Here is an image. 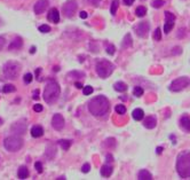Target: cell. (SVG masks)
I'll return each instance as SVG.
<instances>
[{
	"label": "cell",
	"mask_w": 190,
	"mask_h": 180,
	"mask_svg": "<svg viewBox=\"0 0 190 180\" xmlns=\"http://www.w3.org/2000/svg\"><path fill=\"white\" fill-rule=\"evenodd\" d=\"M88 110L95 117H103L110 110V102L104 95L95 97L88 102Z\"/></svg>",
	"instance_id": "6da1fadb"
},
{
	"label": "cell",
	"mask_w": 190,
	"mask_h": 180,
	"mask_svg": "<svg viewBox=\"0 0 190 180\" xmlns=\"http://www.w3.org/2000/svg\"><path fill=\"white\" fill-rule=\"evenodd\" d=\"M177 171L179 176L183 179L189 178L190 176V154L188 150L179 154L177 160Z\"/></svg>",
	"instance_id": "7a4b0ae2"
},
{
	"label": "cell",
	"mask_w": 190,
	"mask_h": 180,
	"mask_svg": "<svg viewBox=\"0 0 190 180\" xmlns=\"http://www.w3.org/2000/svg\"><path fill=\"white\" fill-rule=\"evenodd\" d=\"M60 93H61L60 85L55 80H48V83L45 86V90H44V100H45V102L54 103L60 97Z\"/></svg>",
	"instance_id": "3957f363"
},
{
	"label": "cell",
	"mask_w": 190,
	"mask_h": 180,
	"mask_svg": "<svg viewBox=\"0 0 190 180\" xmlns=\"http://www.w3.org/2000/svg\"><path fill=\"white\" fill-rule=\"evenodd\" d=\"M95 69L97 75L101 77V78H107L109 77L112 72H113V64L108 61V60H104V59H101V60H97L96 61V64H95Z\"/></svg>",
	"instance_id": "277c9868"
},
{
	"label": "cell",
	"mask_w": 190,
	"mask_h": 180,
	"mask_svg": "<svg viewBox=\"0 0 190 180\" xmlns=\"http://www.w3.org/2000/svg\"><path fill=\"white\" fill-rule=\"evenodd\" d=\"M20 71H21L20 63L14 62V61L6 62L2 68V73L5 76V78H7V79H16L17 76L20 75Z\"/></svg>",
	"instance_id": "5b68a950"
},
{
	"label": "cell",
	"mask_w": 190,
	"mask_h": 180,
	"mask_svg": "<svg viewBox=\"0 0 190 180\" xmlns=\"http://www.w3.org/2000/svg\"><path fill=\"white\" fill-rule=\"evenodd\" d=\"M4 146L5 148L8 150V152H17L22 148L23 146V140L20 138V137H16V136H13V137H8V138L5 139L4 141Z\"/></svg>",
	"instance_id": "8992f818"
},
{
	"label": "cell",
	"mask_w": 190,
	"mask_h": 180,
	"mask_svg": "<svg viewBox=\"0 0 190 180\" xmlns=\"http://www.w3.org/2000/svg\"><path fill=\"white\" fill-rule=\"evenodd\" d=\"M189 85V78L188 77H180L175 80H173L170 85V91L172 92H180L184 90Z\"/></svg>",
	"instance_id": "52a82bcc"
},
{
	"label": "cell",
	"mask_w": 190,
	"mask_h": 180,
	"mask_svg": "<svg viewBox=\"0 0 190 180\" xmlns=\"http://www.w3.org/2000/svg\"><path fill=\"white\" fill-rule=\"evenodd\" d=\"M77 11V2L75 0H69L63 6V13L67 17H72Z\"/></svg>",
	"instance_id": "ba28073f"
},
{
	"label": "cell",
	"mask_w": 190,
	"mask_h": 180,
	"mask_svg": "<svg viewBox=\"0 0 190 180\" xmlns=\"http://www.w3.org/2000/svg\"><path fill=\"white\" fill-rule=\"evenodd\" d=\"M27 123L22 119V121H18V122H16L12 125V132L17 134V136H23L27 132Z\"/></svg>",
	"instance_id": "9c48e42d"
},
{
	"label": "cell",
	"mask_w": 190,
	"mask_h": 180,
	"mask_svg": "<svg viewBox=\"0 0 190 180\" xmlns=\"http://www.w3.org/2000/svg\"><path fill=\"white\" fill-rule=\"evenodd\" d=\"M165 24H164V32L165 33H170L171 30L174 27V21H175V16L172 14L171 12H165Z\"/></svg>",
	"instance_id": "30bf717a"
},
{
	"label": "cell",
	"mask_w": 190,
	"mask_h": 180,
	"mask_svg": "<svg viewBox=\"0 0 190 180\" xmlns=\"http://www.w3.org/2000/svg\"><path fill=\"white\" fill-rule=\"evenodd\" d=\"M150 30V25L148 22H140L135 27V32L137 33V36L144 38L148 36Z\"/></svg>",
	"instance_id": "8fae6325"
},
{
	"label": "cell",
	"mask_w": 190,
	"mask_h": 180,
	"mask_svg": "<svg viewBox=\"0 0 190 180\" xmlns=\"http://www.w3.org/2000/svg\"><path fill=\"white\" fill-rule=\"evenodd\" d=\"M52 126L54 127L55 130L61 131L64 127V118L61 114H55L52 118Z\"/></svg>",
	"instance_id": "7c38bea8"
},
{
	"label": "cell",
	"mask_w": 190,
	"mask_h": 180,
	"mask_svg": "<svg viewBox=\"0 0 190 180\" xmlns=\"http://www.w3.org/2000/svg\"><path fill=\"white\" fill-rule=\"evenodd\" d=\"M48 7V1L47 0H39L34 4V7H33V11L36 14H41L46 11V8Z\"/></svg>",
	"instance_id": "4fadbf2b"
},
{
	"label": "cell",
	"mask_w": 190,
	"mask_h": 180,
	"mask_svg": "<svg viewBox=\"0 0 190 180\" xmlns=\"http://www.w3.org/2000/svg\"><path fill=\"white\" fill-rule=\"evenodd\" d=\"M143 125H144V127L151 130V128L156 127V125H157V118L155 116H148V117H146V119L143 122Z\"/></svg>",
	"instance_id": "5bb4252c"
},
{
	"label": "cell",
	"mask_w": 190,
	"mask_h": 180,
	"mask_svg": "<svg viewBox=\"0 0 190 180\" xmlns=\"http://www.w3.org/2000/svg\"><path fill=\"white\" fill-rule=\"evenodd\" d=\"M48 20L51 22L55 23V24L60 22V13H58V11L56 8H52L49 11V13H48Z\"/></svg>",
	"instance_id": "9a60e30c"
},
{
	"label": "cell",
	"mask_w": 190,
	"mask_h": 180,
	"mask_svg": "<svg viewBox=\"0 0 190 180\" xmlns=\"http://www.w3.org/2000/svg\"><path fill=\"white\" fill-rule=\"evenodd\" d=\"M23 45V40L21 37H16L14 38L13 42H11V45L8 46V49H20Z\"/></svg>",
	"instance_id": "2e32d148"
},
{
	"label": "cell",
	"mask_w": 190,
	"mask_h": 180,
	"mask_svg": "<svg viewBox=\"0 0 190 180\" xmlns=\"http://www.w3.org/2000/svg\"><path fill=\"white\" fill-rule=\"evenodd\" d=\"M44 134V128L41 127L40 125H34L32 128H31V136L33 138H39Z\"/></svg>",
	"instance_id": "e0dca14e"
},
{
	"label": "cell",
	"mask_w": 190,
	"mask_h": 180,
	"mask_svg": "<svg viewBox=\"0 0 190 180\" xmlns=\"http://www.w3.org/2000/svg\"><path fill=\"white\" fill-rule=\"evenodd\" d=\"M180 123H181V127H183L186 130V132H189L190 131V121H189V116L188 115H184L181 117L180 119Z\"/></svg>",
	"instance_id": "ac0fdd59"
},
{
	"label": "cell",
	"mask_w": 190,
	"mask_h": 180,
	"mask_svg": "<svg viewBox=\"0 0 190 180\" xmlns=\"http://www.w3.org/2000/svg\"><path fill=\"white\" fill-rule=\"evenodd\" d=\"M112 174V166H110L109 164H104L101 167V176L104 178H108Z\"/></svg>",
	"instance_id": "d6986e66"
},
{
	"label": "cell",
	"mask_w": 190,
	"mask_h": 180,
	"mask_svg": "<svg viewBox=\"0 0 190 180\" xmlns=\"http://www.w3.org/2000/svg\"><path fill=\"white\" fill-rule=\"evenodd\" d=\"M137 179L139 180H151L152 179V174L147 170H141L137 174Z\"/></svg>",
	"instance_id": "ffe728a7"
},
{
	"label": "cell",
	"mask_w": 190,
	"mask_h": 180,
	"mask_svg": "<svg viewBox=\"0 0 190 180\" xmlns=\"http://www.w3.org/2000/svg\"><path fill=\"white\" fill-rule=\"evenodd\" d=\"M132 116H133V118L135 121H142L143 117H144V111L142 110V109H140V108H136L132 112Z\"/></svg>",
	"instance_id": "44dd1931"
},
{
	"label": "cell",
	"mask_w": 190,
	"mask_h": 180,
	"mask_svg": "<svg viewBox=\"0 0 190 180\" xmlns=\"http://www.w3.org/2000/svg\"><path fill=\"white\" fill-rule=\"evenodd\" d=\"M17 176H18L20 179H27V177H29V170H27V166H21L18 169Z\"/></svg>",
	"instance_id": "7402d4cb"
},
{
	"label": "cell",
	"mask_w": 190,
	"mask_h": 180,
	"mask_svg": "<svg viewBox=\"0 0 190 180\" xmlns=\"http://www.w3.org/2000/svg\"><path fill=\"white\" fill-rule=\"evenodd\" d=\"M113 88L117 92H125V91H127V85L125 83H122V82H117L113 85Z\"/></svg>",
	"instance_id": "603a6c76"
},
{
	"label": "cell",
	"mask_w": 190,
	"mask_h": 180,
	"mask_svg": "<svg viewBox=\"0 0 190 180\" xmlns=\"http://www.w3.org/2000/svg\"><path fill=\"white\" fill-rule=\"evenodd\" d=\"M131 46H132V37H131L129 33H127V35L125 36L124 40H122V48H126V47H131Z\"/></svg>",
	"instance_id": "cb8c5ba5"
},
{
	"label": "cell",
	"mask_w": 190,
	"mask_h": 180,
	"mask_svg": "<svg viewBox=\"0 0 190 180\" xmlns=\"http://www.w3.org/2000/svg\"><path fill=\"white\" fill-rule=\"evenodd\" d=\"M135 14H136V16H139V17H143L144 15L147 14V8H146L144 6H139V7L136 8Z\"/></svg>",
	"instance_id": "d4e9b609"
},
{
	"label": "cell",
	"mask_w": 190,
	"mask_h": 180,
	"mask_svg": "<svg viewBox=\"0 0 190 180\" xmlns=\"http://www.w3.org/2000/svg\"><path fill=\"white\" fill-rule=\"evenodd\" d=\"M2 91H4V93H13L16 91V87L12 84H6L2 88Z\"/></svg>",
	"instance_id": "484cf974"
},
{
	"label": "cell",
	"mask_w": 190,
	"mask_h": 180,
	"mask_svg": "<svg viewBox=\"0 0 190 180\" xmlns=\"http://www.w3.org/2000/svg\"><path fill=\"white\" fill-rule=\"evenodd\" d=\"M119 7V1L118 0H113L112 4H111V8H110V13L112 15H116L117 13V9Z\"/></svg>",
	"instance_id": "4316f807"
},
{
	"label": "cell",
	"mask_w": 190,
	"mask_h": 180,
	"mask_svg": "<svg viewBox=\"0 0 190 180\" xmlns=\"http://www.w3.org/2000/svg\"><path fill=\"white\" fill-rule=\"evenodd\" d=\"M58 143L63 148V150H68L69 148H70V146H71V141L70 140H60Z\"/></svg>",
	"instance_id": "83f0119b"
},
{
	"label": "cell",
	"mask_w": 190,
	"mask_h": 180,
	"mask_svg": "<svg viewBox=\"0 0 190 180\" xmlns=\"http://www.w3.org/2000/svg\"><path fill=\"white\" fill-rule=\"evenodd\" d=\"M153 40H156V42L162 40V30H160V28H157L155 30V32H153Z\"/></svg>",
	"instance_id": "f1b7e54d"
},
{
	"label": "cell",
	"mask_w": 190,
	"mask_h": 180,
	"mask_svg": "<svg viewBox=\"0 0 190 180\" xmlns=\"http://www.w3.org/2000/svg\"><path fill=\"white\" fill-rule=\"evenodd\" d=\"M69 77H72V78H80V77H84L85 76V73L84 72H80V71H71V72H69L68 73Z\"/></svg>",
	"instance_id": "f546056e"
},
{
	"label": "cell",
	"mask_w": 190,
	"mask_h": 180,
	"mask_svg": "<svg viewBox=\"0 0 190 180\" xmlns=\"http://www.w3.org/2000/svg\"><path fill=\"white\" fill-rule=\"evenodd\" d=\"M133 94H134V97H142V95H143V88H141L140 86H135L134 90H133Z\"/></svg>",
	"instance_id": "4dcf8cb0"
},
{
	"label": "cell",
	"mask_w": 190,
	"mask_h": 180,
	"mask_svg": "<svg viewBox=\"0 0 190 180\" xmlns=\"http://www.w3.org/2000/svg\"><path fill=\"white\" fill-rule=\"evenodd\" d=\"M165 5V1L164 0H153L152 1V4H151V6L153 7V8H160L162 6Z\"/></svg>",
	"instance_id": "1f68e13d"
},
{
	"label": "cell",
	"mask_w": 190,
	"mask_h": 180,
	"mask_svg": "<svg viewBox=\"0 0 190 180\" xmlns=\"http://www.w3.org/2000/svg\"><path fill=\"white\" fill-rule=\"evenodd\" d=\"M93 87L91 86V85H88V86H85L84 88H82V93H84V95H91L92 93H93Z\"/></svg>",
	"instance_id": "d6a6232c"
},
{
	"label": "cell",
	"mask_w": 190,
	"mask_h": 180,
	"mask_svg": "<svg viewBox=\"0 0 190 180\" xmlns=\"http://www.w3.org/2000/svg\"><path fill=\"white\" fill-rule=\"evenodd\" d=\"M116 112L119 114V115H124L126 112V107L124 104H118L116 106Z\"/></svg>",
	"instance_id": "836d02e7"
},
{
	"label": "cell",
	"mask_w": 190,
	"mask_h": 180,
	"mask_svg": "<svg viewBox=\"0 0 190 180\" xmlns=\"http://www.w3.org/2000/svg\"><path fill=\"white\" fill-rule=\"evenodd\" d=\"M39 31L42 32V33H47V32H49L51 31V27L49 25H47V24H42L39 27Z\"/></svg>",
	"instance_id": "e575fe53"
},
{
	"label": "cell",
	"mask_w": 190,
	"mask_h": 180,
	"mask_svg": "<svg viewBox=\"0 0 190 180\" xmlns=\"http://www.w3.org/2000/svg\"><path fill=\"white\" fill-rule=\"evenodd\" d=\"M115 52H116V47L113 46V45H108L107 46V53H108L109 55H113L115 54Z\"/></svg>",
	"instance_id": "d590c367"
},
{
	"label": "cell",
	"mask_w": 190,
	"mask_h": 180,
	"mask_svg": "<svg viewBox=\"0 0 190 180\" xmlns=\"http://www.w3.org/2000/svg\"><path fill=\"white\" fill-rule=\"evenodd\" d=\"M23 79H24V83H25V84H30L31 82H32L33 77H32V75H31V73H25Z\"/></svg>",
	"instance_id": "8d00e7d4"
},
{
	"label": "cell",
	"mask_w": 190,
	"mask_h": 180,
	"mask_svg": "<svg viewBox=\"0 0 190 180\" xmlns=\"http://www.w3.org/2000/svg\"><path fill=\"white\" fill-rule=\"evenodd\" d=\"M89 170H91V164H88V163H85L82 166V172H84V173H88Z\"/></svg>",
	"instance_id": "74e56055"
},
{
	"label": "cell",
	"mask_w": 190,
	"mask_h": 180,
	"mask_svg": "<svg viewBox=\"0 0 190 180\" xmlns=\"http://www.w3.org/2000/svg\"><path fill=\"white\" fill-rule=\"evenodd\" d=\"M34 169H36L39 173H41V172H42V164H41L40 162H36V163H34Z\"/></svg>",
	"instance_id": "f35d334b"
},
{
	"label": "cell",
	"mask_w": 190,
	"mask_h": 180,
	"mask_svg": "<svg viewBox=\"0 0 190 180\" xmlns=\"http://www.w3.org/2000/svg\"><path fill=\"white\" fill-rule=\"evenodd\" d=\"M42 106L41 104H34L33 106V110L36 111V112H40V111H42Z\"/></svg>",
	"instance_id": "ab89813d"
},
{
	"label": "cell",
	"mask_w": 190,
	"mask_h": 180,
	"mask_svg": "<svg viewBox=\"0 0 190 180\" xmlns=\"http://www.w3.org/2000/svg\"><path fill=\"white\" fill-rule=\"evenodd\" d=\"M181 52H182L181 47H174V48L172 49V54H180Z\"/></svg>",
	"instance_id": "60d3db41"
},
{
	"label": "cell",
	"mask_w": 190,
	"mask_h": 180,
	"mask_svg": "<svg viewBox=\"0 0 190 180\" xmlns=\"http://www.w3.org/2000/svg\"><path fill=\"white\" fill-rule=\"evenodd\" d=\"M5 44H6V40H5V38H2V37H0V51L4 48V46H5Z\"/></svg>",
	"instance_id": "b9f144b4"
},
{
	"label": "cell",
	"mask_w": 190,
	"mask_h": 180,
	"mask_svg": "<svg viewBox=\"0 0 190 180\" xmlns=\"http://www.w3.org/2000/svg\"><path fill=\"white\" fill-rule=\"evenodd\" d=\"M124 4H125L126 6H131V5L134 4V0H124Z\"/></svg>",
	"instance_id": "7bdbcfd3"
},
{
	"label": "cell",
	"mask_w": 190,
	"mask_h": 180,
	"mask_svg": "<svg viewBox=\"0 0 190 180\" xmlns=\"http://www.w3.org/2000/svg\"><path fill=\"white\" fill-rule=\"evenodd\" d=\"M100 1H101V0H88V2H91V4L94 5V6H97V5L100 4Z\"/></svg>",
	"instance_id": "ee69618b"
},
{
	"label": "cell",
	"mask_w": 190,
	"mask_h": 180,
	"mask_svg": "<svg viewBox=\"0 0 190 180\" xmlns=\"http://www.w3.org/2000/svg\"><path fill=\"white\" fill-rule=\"evenodd\" d=\"M79 16H80V18H87V13L86 12H80Z\"/></svg>",
	"instance_id": "f6af8a7d"
},
{
	"label": "cell",
	"mask_w": 190,
	"mask_h": 180,
	"mask_svg": "<svg viewBox=\"0 0 190 180\" xmlns=\"http://www.w3.org/2000/svg\"><path fill=\"white\" fill-rule=\"evenodd\" d=\"M38 94H39V91H38V90H36V91L33 92V99H34V100L39 97H38Z\"/></svg>",
	"instance_id": "bcb514c9"
},
{
	"label": "cell",
	"mask_w": 190,
	"mask_h": 180,
	"mask_svg": "<svg viewBox=\"0 0 190 180\" xmlns=\"http://www.w3.org/2000/svg\"><path fill=\"white\" fill-rule=\"evenodd\" d=\"M75 86H76L77 88H82V83H78V82H76V83H75Z\"/></svg>",
	"instance_id": "7dc6e473"
},
{
	"label": "cell",
	"mask_w": 190,
	"mask_h": 180,
	"mask_svg": "<svg viewBox=\"0 0 190 180\" xmlns=\"http://www.w3.org/2000/svg\"><path fill=\"white\" fill-rule=\"evenodd\" d=\"M107 161L108 162H112L113 160H112V155H107Z\"/></svg>",
	"instance_id": "c3c4849f"
},
{
	"label": "cell",
	"mask_w": 190,
	"mask_h": 180,
	"mask_svg": "<svg viewBox=\"0 0 190 180\" xmlns=\"http://www.w3.org/2000/svg\"><path fill=\"white\" fill-rule=\"evenodd\" d=\"M162 152H163V148L162 147H158L157 148V154H162Z\"/></svg>",
	"instance_id": "681fc988"
},
{
	"label": "cell",
	"mask_w": 190,
	"mask_h": 180,
	"mask_svg": "<svg viewBox=\"0 0 190 180\" xmlns=\"http://www.w3.org/2000/svg\"><path fill=\"white\" fill-rule=\"evenodd\" d=\"M34 51H36V47H31V51H30V53H34Z\"/></svg>",
	"instance_id": "f907efd6"
},
{
	"label": "cell",
	"mask_w": 190,
	"mask_h": 180,
	"mask_svg": "<svg viewBox=\"0 0 190 180\" xmlns=\"http://www.w3.org/2000/svg\"><path fill=\"white\" fill-rule=\"evenodd\" d=\"M2 124V119H1V118H0V125Z\"/></svg>",
	"instance_id": "816d5d0a"
}]
</instances>
